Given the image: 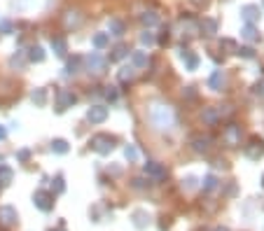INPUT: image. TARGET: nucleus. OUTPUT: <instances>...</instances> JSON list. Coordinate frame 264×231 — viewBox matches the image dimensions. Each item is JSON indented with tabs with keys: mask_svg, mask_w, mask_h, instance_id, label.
<instances>
[{
	"mask_svg": "<svg viewBox=\"0 0 264 231\" xmlns=\"http://www.w3.org/2000/svg\"><path fill=\"white\" fill-rule=\"evenodd\" d=\"M31 98H33L35 105H45V103H47V89H35Z\"/></svg>",
	"mask_w": 264,
	"mask_h": 231,
	"instance_id": "obj_30",
	"label": "nucleus"
},
{
	"mask_svg": "<svg viewBox=\"0 0 264 231\" xmlns=\"http://www.w3.org/2000/svg\"><path fill=\"white\" fill-rule=\"evenodd\" d=\"M183 187H185V189H194V187H197V177H185V180H183Z\"/></svg>",
	"mask_w": 264,
	"mask_h": 231,
	"instance_id": "obj_40",
	"label": "nucleus"
},
{
	"mask_svg": "<svg viewBox=\"0 0 264 231\" xmlns=\"http://www.w3.org/2000/svg\"><path fill=\"white\" fill-rule=\"evenodd\" d=\"M79 66H82V58H79V56H73V58L66 63L68 75H75V72H79Z\"/></svg>",
	"mask_w": 264,
	"mask_h": 231,
	"instance_id": "obj_28",
	"label": "nucleus"
},
{
	"mask_svg": "<svg viewBox=\"0 0 264 231\" xmlns=\"http://www.w3.org/2000/svg\"><path fill=\"white\" fill-rule=\"evenodd\" d=\"M52 152H56V154H66V152H68V143H66V140H61V138L52 140Z\"/></svg>",
	"mask_w": 264,
	"mask_h": 231,
	"instance_id": "obj_32",
	"label": "nucleus"
},
{
	"mask_svg": "<svg viewBox=\"0 0 264 231\" xmlns=\"http://www.w3.org/2000/svg\"><path fill=\"white\" fill-rule=\"evenodd\" d=\"M183 96H187V98H194V96H197V91H194V87H187L185 91H183Z\"/></svg>",
	"mask_w": 264,
	"mask_h": 231,
	"instance_id": "obj_45",
	"label": "nucleus"
},
{
	"mask_svg": "<svg viewBox=\"0 0 264 231\" xmlns=\"http://www.w3.org/2000/svg\"><path fill=\"white\" fill-rule=\"evenodd\" d=\"M108 30H110L112 35H124L126 26H124V21H122V19H110V21H108Z\"/></svg>",
	"mask_w": 264,
	"mask_h": 231,
	"instance_id": "obj_24",
	"label": "nucleus"
},
{
	"mask_svg": "<svg viewBox=\"0 0 264 231\" xmlns=\"http://www.w3.org/2000/svg\"><path fill=\"white\" fill-rule=\"evenodd\" d=\"M79 24H82V16H79V12H68V16H66V26L70 28H78Z\"/></svg>",
	"mask_w": 264,
	"mask_h": 231,
	"instance_id": "obj_34",
	"label": "nucleus"
},
{
	"mask_svg": "<svg viewBox=\"0 0 264 231\" xmlns=\"http://www.w3.org/2000/svg\"><path fill=\"white\" fill-rule=\"evenodd\" d=\"M208 84H211L213 91H220L222 87H225V72L222 70H213L211 80H208Z\"/></svg>",
	"mask_w": 264,
	"mask_h": 231,
	"instance_id": "obj_18",
	"label": "nucleus"
},
{
	"mask_svg": "<svg viewBox=\"0 0 264 231\" xmlns=\"http://www.w3.org/2000/svg\"><path fill=\"white\" fill-rule=\"evenodd\" d=\"M131 61H133V68H145L147 63H150V56H147V52L138 49V52H133Z\"/></svg>",
	"mask_w": 264,
	"mask_h": 231,
	"instance_id": "obj_20",
	"label": "nucleus"
},
{
	"mask_svg": "<svg viewBox=\"0 0 264 231\" xmlns=\"http://www.w3.org/2000/svg\"><path fill=\"white\" fill-rule=\"evenodd\" d=\"M14 180V171L10 168V166H0V189H5V187H10Z\"/></svg>",
	"mask_w": 264,
	"mask_h": 231,
	"instance_id": "obj_16",
	"label": "nucleus"
},
{
	"mask_svg": "<svg viewBox=\"0 0 264 231\" xmlns=\"http://www.w3.org/2000/svg\"><path fill=\"white\" fill-rule=\"evenodd\" d=\"M252 91H255V94L260 96V98H264V80H260V82H257V84L252 87Z\"/></svg>",
	"mask_w": 264,
	"mask_h": 231,
	"instance_id": "obj_41",
	"label": "nucleus"
},
{
	"mask_svg": "<svg viewBox=\"0 0 264 231\" xmlns=\"http://www.w3.org/2000/svg\"><path fill=\"white\" fill-rule=\"evenodd\" d=\"M241 19H243L246 24L255 26V21L260 19V7H257V5H243V7H241Z\"/></svg>",
	"mask_w": 264,
	"mask_h": 231,
	"instance_id": "obj_11",
	"label": "nucleus"
},
{
	"mask_svg": "<svg viewBox=\"0 0 264 231\" xmlns=\"http://www.w3.org/2000/svg\"><path fill=\"white\" fill-rule=\"evenodd\" d=\"M199 33H203L206 38H213V35L217 33V21L211 19V16H203V19L199 21Z\"/></svg>",
	"mask_w": 264,
	"mask_h": 231,
	"instance_id": "obj_12",
	"label": "nucleus"
},
{
	"mask_svg": "<svg viewBox=\"0 0 264 231\" xmlns=\"http://www.w3.org/2000/svg\"><path fill=\"white\" fill-rule=\"evenodd\" d=\"M215 166H217V168H229V163H227L225 159H215Z\"/></svg>",
	"mask_w": 264,
	"mask_h": 231,
	"instance_id": "obj_46",
	"label": "nucleus"
},
{
	"mask_svg": "<svg viewBox=\"0 0 264 231\" xmlns=\"http://www.w3.org/2000/svg\"><path fill=\"white\" fill-rule=\"evenodd\" d=\"M133 227L136 229H145L147 224H150V215H147V210H143V208H138V210H133Z\"/></svg>",
	"mask_w": 264,
	"mask_h": 231,
	"instance_id": "obj_14",
	"label": "nucleus"
},
{
	"mask_svg": "<svg viewBox=\"0 0 264 231\" xmlns=\"http://www.w3.org/2000/svg\"><path fill=\"white\" fill-rule=\"evenodd\" d=\"M220 187V182H217V177L215 175H206L203 177V191H215Z\"/></svg>",
	"mask_w": 264,
	"mask_h": 231,
	"instance_id": "obj_29",
	"label": "nucleus"
},
{
	"mask_svg": "<svg viewBox=\"0 0 264 231\" xmlns=\"http://www.w3.org/2000/svg\"><path fill=\"white\" fill-rule=\"evenodd\" d=\"M87 119L92 124H103L108 119V108L106 105H92L87 110Z\"/></svg>",
	"mask_w": 264,
	"mask_h": 231,
	"instance_id": "obj_9",
	"label": "nucleus"
},
{
	"mask_svg": "<svg viewBox=\"0 0 264 231\" xmlns=\"http://www.w3.org/2000/svg\"><path fill=\"white\" fill-rule=\"evenodd\" d=\"M220 47H225V49H229V54H236V49H238V47H236V42H234V40H222V42H220Z\"/></svg>",
	"mask_w": 264,
	"mask_h": 231,
	"instance_id": "obj_38",
	"label": "nucleus"
},
{
	"mask_svg": "<svg viewBox=\"0 0 264 231\" xmlns=\"http://www.w3.org/2000/svg\"><path fill=\"white\" fill-rule=\"evenodd\" d=\"M211 138L208 136H194L192 138V150L197 152V154H206V152L211 150Z\"/></svg>",
	"mask_w": 264,
	"mask_h": 231,
	"instance_id": "obj_13",
	"label": "nucleus"
},
{
	"mask_svg": "<svg viewBox=\"0 0 264 231\" xmlns=\"http://www.w3.org/2000/svg\"><path fill=\"white\" fill-rule=\"evenodd\" d=\"M213 231H229V229H227V227H215Z\"/></svg>",
	"mask_w": 264,
	"mask_h": 231,
	"instance_id": "obj_50",
	"label": "nucleus"
},
{
	"mask_svg": "<svg viewBox=\"0 0 264 231\" xmlns=\"http://www.w3.org/2000/svg\"><path fill=\"white\" fill-rule=\"evenodd\" d=\"M133 77H136V68L133 66H124V68L119 70V82H133Z\"/></svg>",
	"mask_w": 264,
	"mask_h": 231,
	"instance_id": "obj_26",
	"label": "nucleus"
},
{
	"mask_svg": "<svg viewBox=\"0 0 264 231\" xmlns=\"http://www.w3.org/2000/svg\"><path fill=\"white\" fill-rule=\"evenodd\" d=\"M124 157H126V159L133 163L136 159H138V150H136L133 145H126V147H124Z\"/></svg>",
	"mask_w": 264,
	"mask_h": 231,
	"instance_id": "obj_35",
	"label": "nucleus"
},
{
	"mask_svg": "<svg viewBox=\"0 0 264 231\" xmlns=\"http://www.w3.org/2000/svg\"><path fill=\"white\" fill-rule=\"evenodd\" d=\"M140 42H143V44H147V47H150V44H155V33H150V30L140 33Z\"/></svg>",
	"mask_w": 264,
	"mask_h": 231,
	"instance_id": "obj_37",
	"label": "nucleus"
},
{
	"mask_svg": "<svg viewBox=\"0 0 264 231\" xmlns=\"http://www.w3.org/2000/svg\"><path fill=\"white\" fill-rule=\"evenodd\" d=\"M201 119H203V124H208V126H215V124L220 122V112H217V108H203Z\"/></svg>",
	"mask_w": 264,
	"mask_h": 231,
	"instance_id": "obj_15",
	"label": "nucleus"
},
{
	"mask_svg": "<svg viewBox=\"0 0 264 231\" xmlns=\"http://www.w3.org/2000/svg\"><path fill=\"white\" fill-rule=\"evenodd\" d=\"M89 145H92V150L98 152V154H110V152L115 150V145H117V138L110 136V133H96V136L89 140Z\"/></svg>",
	"mask_w": 264,
	"mask_h": 231,
	"instance_id": "obj_2",
	"label": "nucleus"
},
{
	"mask_svg": "<svg viewBox=\"0 0 264 231\" xmlns=\"http://www.w3.org/2000/svg\"><path fill=\"white\" fill-rule=\"evenodd\" d=\"M143 171H145L147 177H152V180H157V182L166 180V175H169V171H166L159 161H147L145 166H143Z\"/></svg>",
	"mask_w": 264,
	"mask_h": 231,
	"instance_id": "obj_6",
	"label": "nucleus"
},
{
	"mask_svg": "<svg viewBox=\"0 0 264 231\" xmlns=\"http://www.w3.org/2000/svg\"><path fill=\"white\" fill-rule=\"evenodd\" d=\"M192 2H194V5H206L208 0H192Z\"/></svg>",
	"mask_w": 264,
	"mask_h": 231,
	"instance_id": "obj_49",
	"label": "nucleus"
},
{
	"mask_svg": "<svg viewBox=\"0 0 264 231\" xmlns=\"http://www.w3.org/2000/svg\"><path fill=\"white\" fill-rule=\"evenodd\" d=\"M262 5H264V0H262Z\"/></svg>",
	"mask_w": 264,
	"mask_h": 231,
	"instance_id": "obj_52",
	"label": "nucleus"
},
{
	"mask_svg": "<svg viewBox=\"0 0 264 231\" xmlns=\"http://www.w3.org/2000/svg\"><path fill=\"white\" fill-rule=\"evenodd\" d=\"M92 42H93V47L103 49V47H108V42H110V38H108V33H96Z\"/></svg>",
	"mask_w": 264,
	"mask_h": 231,
	"instance_id": "obj_31",
	"label": "nucleus"
},
{
	"mask_svg": "<svg viewBox=\"0 0 264 231\" xmlns=\"http://www.w3.org/2000/svg\"><path fill=\"white\" fill-rule=\"evenodd\" d=\"M52 49L56 56H66V52H68L66 38H52Z\"/></svg>",
	"mask_w": 264,
	"mask_h": 231,
	"instance_id": "obj_22",
	"label": "nucleus"
},
{
	"mask_svg": "<svg viewBox=\"0 0 264 231\" xmlns=\"http://www.w3.org/2000/svg\"><path fill=\"white\" fill-rule=\"evenodd\" d=\"M126 54H129V47H126L124 42H119V44H115V47L110 49V61H122Z\"/></svg>",
	"mask_w": 264,
	"mask_h": 231,
	"instance_id": "obj_19",
	"label": "nucleus"
},
{
	"mask_svg": "<svg viewBox=\"0 0 264 231\" xmlns=\"http://www.w3.org/2000/svg\"><path fill=\"white\" fill-rule=\"evenodd\" d=\"M140 24H143V26H155V24H159V16L155 12H143L140 14Z\"/></svg>",
	"mask_w": 264,
	"mask_h": 231,
	"instance_id": "obj_27",
	"label": "nucleus"
},
{
	"mask_svg": "<svg viewBox=\"0 0 264 231\" xmlns=\"http://www.w3.org/2000/svg\"><path fill=\"white\" fill-rule=\"evenodd\" d=\"M180 58L185 61L187 70H197V68H199V56L194 54V52H189V49H183V52H180Z\"/></svg>",
	"mask_w": 264,
	"mask_h": 231,
	"instance_id": "obj_17",
	"label": "nucleus"
},
{
	"mask_svg": "<svg viewBox=\"0 0 264 231\" xmlns=\"http://www.w3.org/2000/svg\"><path fill=\"white\" fill-rule=\"evenodd\" d=\"M75 101H78V96L73 94V91L61 89V91L56 94V112H63L66 108H73V105H75Z\"/></svg>",
	"mask_w": 264,
	"mask_h": 231,
	"instance_id": "obj_8",
	"label": "nucleus"
},
{
	"mask_svg": "<svg viewBox=\"0 0 264 231\" xmlns=\"http://www.w3.org/2000/svg\"><path fill=\"white\" fill-rule=\"evenodd\" d=\"M63 191H66V182L61 175H56L52 182V194H63Z\"/></svg>",
	"mask_w": 264,
	"mask_h": 231,
	"instance_id": "obj_33",
	"label": "nucleus"
},
{
	"mask_svg": "<svg viewBox=\"0 0 264 231\" xmlns=\"http://www.w3.org/2000/svg\"><path fill=\"white\" fill-rule=\"evenodd\" d=\"M5 136H7V129H5V126H0V140H5Z\"/></svg>",
	"mask_w": 264,
	"mask_h": 231,
	"instance_id": "obj_48",
	"label": "nucleus"
},
{
	"mask_svg": "<svg viewBox=\"0 0 264 231\" xmlns=\"http://www.w3.org/2000/svg\"><path fill=\"white\" fill-rule=\"evenodd\" d=\"M262 187H264V175H262Z\"/></svg>",
	"mask_w": 264,
	"mask_h": 231,
	"instance_id": "obj_51",
	"label": "nucleus"
},
{
	"mask_svg": "<svg viewBox=\"0 0 264 231\" xmlns=\"http://www.w3.org/2000/svg\"><path fill=\"white\" fill-rule=\"evenodd\" d=\"M243 152H246V157H248V159L260 161V159L264 157V140L260 136H252L250 140H248V145L243 147Z\"/></svg>",
	"mask_w": 264,
	"mask_h": 231,
	"instance_id": "obj_4",
	"label": "nucleus"
},
{
	"mask_svg": "<svg viewBox=\"0 0 264 231\" xmlns=\"http://www.w3.org/2000/svg\"><path fill=\"white\" fill-rule=\"evenodd\" d=\"M103 96H106L108 101H117V89L115 87H106V91H103Z\"/></svg>",
	"mask_w": 264,
	"mask_h": 231,
	"instance_id": "obj_39",
	"label": "nucleus"
},
{
	"mask_svg": "<svg viewBox=\"0 0 264 231\" xmlns=\"http://www.w3.org/2000/svg\"><path fill=\"white\" fill-rule=\"evenodd\" d=\"M28 157H31V152H28V150H21V152H19V159H21V161H26Z\"/></svg>",
	"mask_w": 264,
	"mask_h": 231,
	"instance_id": "obj_47",
	"label": "nucleus"
},
{
	"mask_svg": "<svg viewBox=\"0 0 264 231\" xmlns=\"http://www.w3.org/2000/svg\"><path fill=\"white\" fill-rule=\"evenodd\" d=\"M147 185H150V182H145L143 177H136V180H133V187H136V189H145Z\"/></svg>",
	"mask_w": 264,
	"mask_h": 231,
	"instance_id": "obj_42",
	"label": "nucleus"
},
{
	"mask_svg": "<svg viewBox=\"0 0 264 231\" xmlns=\"http://www.w3.org/2000/svg\"><path fill=\"white\" fill-rule=\"evenodd\" d=\"M169 40H171V35H169V30H164V33L159 35V44H166Z\"/></svg>",
	"mask_w": 264,
	"mask_h": 231,
	"instance_id": "obj_44",
	"label": "nucleus"
},
{
	"mask_svg": "<svg viewBox=\"0 0 264 231\" xmlns=\"http://www.w3.org/2000/svg\"><path fill=\"white\" fill-rule=\"evenodd\" d=\"M236 54L243 56V58H255V49H252V47H238Z\"/></svg>",
	"mask_w": 264,
	"mask_h": 231,
	"instance_id": "obj_36",
	"label": "nucleus"
},
{
	"mask_svg": "<svg viewBox=\"0 0 264 231\" xmlns=\"http://www.w3.org/2000/svg\"><path fill=\"white\" fill-rule=\"evenodd\" d=\"M16 219H19V215H16V210L12 205H2L0 208V224L2 227H12V224H16Z\"/></svg>",
	"mask_w": 264,
	"mask_h": 231,
	"instance_id": "obj_10",
	"label": "nucleus"
},
{
	"mask_svg": "<svg viewBox=\"0 0 264 231\" xmlns=\"http://www.w3.org/2000/svg\"><path fill=\"white\" fill-rule=\"evenodd\" d=\"M222 140H225V145H229V147L241 145V126L238 124H229L225 131H222Z\"/></svg>",
	"mask_w": 264,
	"mask_h": 231,
	"instance_id": "obj_7",
	"label": "nucleus"
},
{
	"mask_svg": "<svg viewBox=\"0 0 264 231\" xmlns=\"http://www.w3.org/2000/svg\"><path fill=\"white\" fill-rule=\"evenodd\" d=\"M84 63H87V70H89V75H93V77H101V75H106V70H108V58H103L101 54L92 52V54L84 58Z\"/></svg>",
	"mask_w": 264,
	"mask_h": 231,
	"instance_id": "obj_3",
	"label": "nucleus"
},
{
	"mask_svg": "<svg viewBox=\"0 0 264 231\" xmlns=\"http://www.w3.org/2000/svg\"><path fill=\"white\" fill-rule=\"evenodd\" d=\"M150 122H152V126H157L159 131H169L175 124V112L166 103H152L150 105Z\"/></svg>",
	"mask_w": 264,
	"mask_h": 231,
	"instance_id": "obj_1",
	"label": "nucleus"
},
{
	"mask_svg": "<svg viewBox=\"0 0 264 231\" xmlns=\"http://www.w3.org/2000/svg\"><path fill=\"white\" fill-rule=\"evenodd\" d=\"M183 35H187V38H194L199 33V24L194 21V19H183Z\"/></svg>",
	"mask_w": 264,
	"mask_h": 231,
	"instance_id": "obj_23",
	"label": "nucleus"
},
{
	"mask_svg": "<svg viewBox=\"0 0 264 231\" xmlns=\"http://www.w3.org/2000/svg\"><path fill=\"white\" fill-rule=\"evenodd\" d=\"M28 61H33V63H40V61H45V49L35 44V47H31L28 49Z\"/></svg>",
	"mask_w": 264,
	"mask_h": 231,
	"instance_id": "obj_25",
	"label": "nucleus"
},
{
	"mask_svg": "<svg viewBox=\"0 0 264 231\" xmlns=\"http://www.w3.org/2000/svg\"><path fill=\"white\" fill-rule=\"evenodd\" d=\"M241 38H243V40H248V42H257V40H260V33H257V28H255V26L246 24V26L241 28Z\"/></svg>",
	"mask_w": 264,
	"mask_h": 231,
	"instance_id": "obj_21",
	"label": "nucleus"
},
{
	"mask_svg": "<svg viewBox=\"0 0 264 231\" xmlns=\"http://www.w3.org/2000/svg\"><path fill=\"white\" fill-rule=\"evenodd\" d=\"M12 30V24L10 21H0V33H10Z\"/></svg>",
	"mask_w": 264,
	"mask_h": 231,
	"instance_id": "obj_43",
	"label": "nucleus"
},
{
	"mask_svg": "<svg viewBox=\"0 0 264 231\" xmlns=\"http://www.w3.org/2000/svg\"><path fill=\"white\" fill-rule=\"evenodd\" d=\"M33 203H35V208L38 210H42V213H49L54 208V194L47 189H38L35 194H33Z\"/></svg>",
	"mask_w": 264,
	"mask_h": 231,
	"instance_id": "obj_5",
	"label": "nucleus"
}]
</instances>
